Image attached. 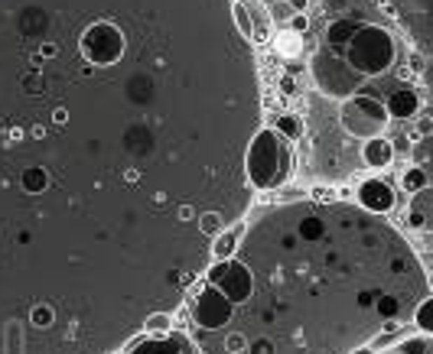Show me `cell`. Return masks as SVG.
I'll use <instances>...</instances> for the list:
<instances>
[{"mask_svg":"<svg viewBox=\"0 0 433 354\" xmlns=\"http://www.w3.org/2000/svg\"><path fill=\"white\" fill-rule=\"evenodd\" d=\"M76 0H0V354L56 312L69 354H114L215 263L199 218L251 208L255 43L232 0H124L43 56Z\"/></svg>","mask_w":433,"mask_h":354,"instance_id":"cell-1","label":"cell"},{"mask_svg":"<svg viewBox=\"0 0 433 354\" xmlns=\"http://www.w3.org/2000/svg\"><path fill=\"white\" fill-rule=\"evenodd\" d=\"M326 43H339L348 68L358 72L362 78L385 75L388 68L395 66V36L385 27H375V23L342 20V23L329 27Z\"/></svg>","mask_w":433,"mask_h":354,"instance_id":"cell-2","label":"cell"},{"mask_svg":"<svg viewBox=\"0 0 433 354\" xmlns=\"http://www.w3.org/2000/svg\"><path fill=\"white\" fill-rule=\"evenodd\" d=\"M245 176L251 189L257 192H277L290 182L293 176V147L287 137L274 131V127H261L248 143L245 156Z\"/></svg>","mask_w":433,"mask_h":354,"instance_id":"cell-3","label":"cell"},{"mask_svg":"<svg viewBox=\"0 0 433 354\" xmlns=\"http://www.w3.org/2000/svg\"><path fill=\"white\" fill-rule=\"evenodd\" d=\"M339 121L346 133H352L358 140H375V137H385L391 114H388V104L378 101L375 94H352L342 101Z\"/></svg>","mask_w":433,"mask_h":354,"instance_id":"cell-4","label":"cell"},{"mask_svg":"<svg viewBox=\"0 0 433 354\" xmlns=\"http://www.w3.org/2000/svg\"><path fill=\"white\" fill-rule=\"evenodd\" d=\"M189 316H192L196 328L215 332V328L232 325V318H235V302H232L218 286L202 283V286L196 289L192 302H189Z\"/></svg>","mask_w":433,"mask_h":354,"instance_id":"cell-5","label":"cell"},{"mask_svg":"<svg viewBox=\"0 0 433 354\" xmlns=\"http://www.w3.org/2000/svg\"><path fill=\"white\" fill-rule=\"evenodd\" d=\"M206 283H212V286L222 289V293L235 302V309L245 306L248 299H251V293H255V273H251V267H248L241 257L215 260L206 270Z\"/></svg>","mask_w":433,"mask_h":354,"instance_id":"cell-6","label":"cell"},{"mask_svg":"<svg viewBox=\"0 0 433 354\" xmlns=\"http://www.w3.org/2000/svg\"><path fill=\"white\" fill-rule=\"evenodd\" d=\"M124 354H202L196 341L183 332H170V335H141L124 348Z\"/></svg>","mask_w":433,"mask_h":354,"instance_id":"cell-7","label":"cell"},{"mask_svg":"<svg viewBox=\"0 0 433 354\" xmlns=\"http://www.w3.org/2000/svg\"><path fill=\"white\" fill-rule=\"evenodd\" d=\"M355 202H358V208H365L371 214H388L395 208L397 196H395V186H388L385 179L371 176L355 189Z\"/></svg>","mask_w":433,"mask_h":354,"instance_id":"cell-8","label":"cell"},{"mask_svg":"<svg viewBox=\"0 0 433 354\" xmlns=\"http://www.w3.org/2000/svg\"><path fill=\"white\" fill-rule=\"evenodd\" d=\"M404 221H407V228H414V231L433 234V186H427V189H420L417 196H411Z\"/></svg>","mask_w":433,"mask_h":354,"instance_id":"cell-9","label":"cell"},{"mask_svg":"<svg viewBox=\"0 0 433 354\" xmlns=\"http://www.w3.org/2000/svg\"><path fill=\"white\" fill-rule=\"evenodd\" d=\"M388 114L391 121H414L420 114V94L414 88H397L395 94H388Z\"/></svg>","mask_w":433,"mask_h":354,"instance_id":"cell-10","label":"cell"},{"mask_svg":"<svg viewBox=\"0 0 433 354\" xmlns=\"http://www.w3.org/2000/svg\"><path fill=\"white\" fill-rule=\"evenodd\" d=\"M362 163L368 169H388L395 163V143L388 137H375V140H365L362 147Z\"/></svg>","mask_w":433,"mask_h":354,"instance_id":"cell-11","label":"cell"},{"mask_svg":"<svg viewBox=\"0 0 433 354\" xmlns=\"http://www.w3.org/2000/svg\"><path fill=\"white\" fill-rule=\"evenodd\" d=\"M245 234H248V221H245V218H241V221H232V228H228V231H222L215 241H212V257H215V260H232V257H235V251H238V241H241Z\"/></svg>","mask_w":433,"mask_h":354,"instance_id":"cell-12","label":"cell"},{"mask_svg":"<svg viewBox=\"0 0 433 354\" xmlns=\"http://www.w3.org/2000/svg\"><path fill=\"white\" fill-rule=\"evenodd\" d=\"M378 354H433V338L430 335H411V338H401L395 348L388 351H378Z\"/></svg>","mask_w":433,"mask_h":354,"instance_id":"cell-13","label":"cell"},{"mask_svg":"<svg viewBox=\"0 0 433 354\" xmlns=\"http://www.w3.org/2000/svg\"><path fill=\"white\" fill-rule=\"evenodd\" d=\"M248 10H251V20H255V46H261V43H267V39H271V33H274L271 17L264 13L261 0H248Z\"/></svg>","mask_w":433,"mask_h":354,"instance_id":"cell-14","label":"cell"},{"mask_svg":"<svg viewBox=\"0 0 433 354\" xmlns=\"http://www.w3.org/2000/svg\"><path fill=\"white\" fill-rule=\"evenodd\" d=\"M232 17H235V27L245 39L255 43V20H251V10H248V0H232Z\"/></svg>","mask_w":433,"mask_h":354,"instance_id":"cell-15","label":"cell"},{"mask_svg":"<svg viewBox=\"0 0 433 354\" xmlns=\"http://www.w3.org/2000/svg\"><path fill=\"white\" fill-rule=\"evenodd\" d=\"M274 131L281 133V137H287L290 143L303 140V117L300 114H281L277 124H274Z\"/></svg>","mask_w":433,"mask_h":354,"instance_id":"cell-16","label":"cell"},{"mask_svg":"<svg viewBox=\"0 0 433 354\" xmlns=\"http://www.w3.org/2000/svg\"><path fill=\"white\" fill-rule=\"evenodd\" d=\"M401 189H404L407 196H417L420 189H427V172L420 166H407L401 172Z\"/></svg>","mask_w":433,"mask_h":354,"instance_id":"cell-17","label":"cell"},{"mask_svg":"<svg viewBox=\"0 0 433 354\" xmlns=\"http://www.w3.org/2000/svg\"><path fill=\"white\" fill-rule=\"evenodd\" d=\"M414 328L420 335H430L433 338V296H427L414 312Z\"/></svg>","mask_w":433,"mask_h":354,"instance_id":"cell-18","label":"cell"},{"mask_svg":"<svg viewBox=\"0 0 433 354\" xmlns=\"http://www.w3.org/2000/svg\"><path fill=\"white\" fill-rule=\"evenodd\" d=\"M143 332H147V335H170L173 332V312H153V316H147Z\"/></svg>","mask_w":433,"mask_h":354,"instance_id":"cell-19","label":"cell"},{"mask_svg":"<svg viewBox=\"0 0 433 354\" xmlns=\"http://www.w3.org/2000/svg\"><path fill=\"white\" fill-rule=\"evenodd\" d=\"M222 348H225V354H245L248 351V335L245 332H232V335L222 341Z\"/></svg>","mask_w":433,"mask_h":354,"instance_id":"cell-20","label":"cell"},{"mask_svg":"<svg viewBox=\"0 0 433 354\" xmlns=\"http://www.w3.org/2000/svg\"><path fill=\"white\" fill-rule=\"evenodd\" d=\"M414 131L417 137L424 140V137H433V114H417L414 117Z\"/></svg>","mask_w":433,"mask_h":354,"instance_id":"cell-21","label":"cell"},{"mask_svg":"<svg viewBox=\"0 0 433 354\" xmlns=\"http://www.w3.org/2000/svg\"><path fill=\"white\" fill-rule=\"evenodd\" d=\"M306 29H310V17H306V13H293L290 33H297V36H300V33H306Z\"/></svg>","mask_w":433,"mask_h":354,"instance_id":"cell-22","label":"cell"},{"mask_svg":"<svg viewBox=\"0 0 433 354\" xmlns=\"http://www.w3.org/2000/svg\"><path fill=\"white\" fill-rule=\"evenodd\" d=\"M281 49H283V52H290V56H297V52H300V46H297V33L281 36Z\"/></svg>","mask_w":433,"mask_h":354,"instance_id":"cell-23","label":"cell"},{"mask_svg":"<svg viewBox=\"0 0 433 354\" xmlns=\"http://www.w3.org/2000/svg\"><path fill=\"white\" fill-rule=\"evenodd\" d=\"M287 7H290L293 13H306V10H310V0H287Z\"/></svg>","mask_w":433,"mask_h":354,"instance_id":"cell-24","label":"cell"},{"mask_svg":"<svg viewBox=\"0 0 433 354\" xmlns=\"http://www.w3.org/2000/svg\"><path fill=\"white\" fill-rule=\"evenodd\" d=\"M310 196V192H303V189H281V198H303Z\"/></svg>","mask_w":433,"mask_h":354,"instance_id":"cell-25","label":"cell"},{"mask_svg":"<svg viewBox=\"0 0 433 354\" xmlns=\"http://www.w3.org/2000/svg\"><path fill=\"white\" fill-rule=\"evenodd\" d=\"M427 289H430V296H433V270L427 273Z\"/></svg>","mask_w":433,"mask_h":354,"instance_id":"cell-26","label":"cell"},{"mask_svg":"<svg viewBox=\"0 0 433 354\" xmlns=\"http://www.w3.org/2000/svg\"><path fill=\"white\" fill-rule=\"evenodd\" d=\"M352 354H375L371 348H358V351H352Z\"/></svg>","mask_w":433,"mask_h":354,"instance_id":"cell-27","label":"cell"}]
</instances>
